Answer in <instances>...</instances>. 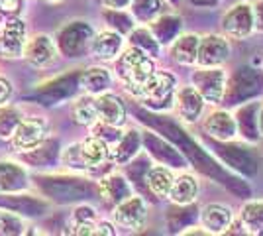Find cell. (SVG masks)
<instances>
[{
	"instance_id": "e575fe53",
	"label": "cell",
	"mask_w": 263,
	"mask_h": 236,
	"mask_svg": "<svg viewBox=\"0 0 263 236\" xmlns=\"http://www.w3.org/2000/svg\"><path fill=\"white\" fill-rule=\"evenodd\" d=\"M130 44L134 47H138L140 51H143L145 56L149 57H157L159 56V42L154 38V34L145 28H140V30H132L130 32Z\"/></svg>"
},
{
	"instance_id": "7dc6e473",
	"label": "cell",
	"mask_w": 263,
	"mask_h": 236,
	"mask_svg": "<svg viewBox=\"0 0 263 236\" xmlns=\"http://www.w3.org/2000/svg\"><path fill=\"white\" fill-rule=\"evenodd\" d=\"M102 2H104V6L110 8V10H124V8L130 6L132 0H102Z\"/></svg>"
},
{
	"instance_id": "8d00e7d4",
	"label": "cell",
	"mask_w": 263,
	"mask_h": 236,
	"mask_svg": "<svg viewBox=\"0 0 263 236\" xmlns=\"http://www.w3.org/2000/svg\"><path fill=\"white\" fill-rule=\"evenodd\" d=\"M20 122H22V116H20L18 108H12V106L0 108V138H4V140L12 138L14 130L18 128Z\"/></svg>"
},
{
	"instance_id": "3957f363",
	"label": "cell",
	"mask_w": 263,
	"mask_h": 236,
	"mask_svg": "<svg viewBox=\"0 0 263 236\" xmlns=\"http://www.w3.org/2000/svg\"><path fill=\"white\" fill-rule=\"evenodd\" d=\"M261 89V73L252 67H240L236 69L230 81L226 79V89H224L222 101H226L228 104H240V102H246L248 99H253L255 95H259Z\"/></svg>"
},
{
	"instance_id": "9a60e30c",
	"label": "cell",
	"mask_w": 263,
	"mask_h": 236,
	"mask_svg": "<svg viewBox=\"0 0 263 236\" xmlns=\"http://www.w3.org/2000/svg\"><path fill=\"white\" fill-rule=\"evenodd\" d=\"M198 219H200L202 228H204L209 234H222V232H226L232 226V223H234L232 211L226 205H220V203H210V205H206V207L198 213Z\"/></svg>"
},
{
	"instance_id": "5b68a950",
	"label": "cell",
	"mask_w": 263,
	"mask_h": 236,
	"mask_svg": "<svg viewBox=\"0 0 263 236\" xmlns=\"http://www.w3.org/2000/svg\"><path fill=\"white\" fill-rule=\"evenodd\" d=\"M40 185L44 187L47 197L59 203H71L79 199L92 197L95 187L85 179H73V177H47L42 179Z\"/></svg>"
},
{
	"instance_id": "5bb4252c",
	"label": "cell",
	"mask_w": 263,
	"mask_h": 236,
	"mask_svg": "<svg viewBox=\"0 0 263 236\" xmlns=\"http://www.w3.org/2000/svg\"><path fill=\"white\" fill-rule=\"evenodd\" d=\"M26 26L22 20H8L0 32V56L14 59L24 56Z\"/></svg>"
},
{
	"instance_id": "6da1fadb",
	"label": "cell",
	"mask_w": 263,
	"mask_h": 236,
	"mask_svg": "<svg viewBox=\"0 0 263 236\" xmlns=\"http://www.w3.org/2000/svg\"><path fill=\"white\" fill-rule=\"evenodd\" d=\"M140 120H143L145 124H149L152 128H157L165 140L173 142V144L183 152V156H186V159H189L191 164H195L202 173L212 175V177H216V179H224V177L228 179V175L222 171V168H220L218 164H216L202 148L198 146L197 142L186 134L181 126H177L175 122H171V120H167V118H161V116H155V114H149V113H140ZM234 183H241V181H234Z\"/></svg>"
},
{
	"instance_id": "484cf974",
	"label": "cell",
	"mask_w": 263,
	"mask_h": 236,
	"mask_svg": "<svg viewBox=\"0 0 263 236\" xmlns=\"http://www.w3.org/2000/svg\"><path fill=\"white\" fill-rule=\"evenodd\" d=\"M28 183V175L18 164L0 161V193L20 191Z\"/></svg>"
},
{
	"instance_id": "ffe728a7",
	"label": "cell",
	"mask_w": 263,
	"mask_h": 236,
	"mask_svg": "<svg viewBox=\"0 0 263 236\" xmlns=\"http://www.w3.org/2000/svg\"><path fill=\"white\" fill-rule=\"evenodd\" d=\"M0 207H6L8 211L26 216H40L45 213L47 205L30 195H0Z\"/></svg>"
},
{
	"instance_id": "30bf717a",
	"label": "cell",
	"mask_w": 263,
	"mask_h": 236,
	"mask_svg": "<svg viewBox=\"0 0 263 236\" xmlns=\"http://www.w3.org/2000/svg\"><path fill=\"white\" fill-rule=\"evenodd\" d=\"M47 136V122L44 118H28L18 124L12 134V146L18 152H32Z\"/></svg>"
},
{
	"instance_id": "52a82bcc",
	"label": "cell",
	"mask_w": 263,
	"mask_h": 236,
	"mask_svg": "<svg viewBox=\"0 0 263 236\" xmlns=\"http://www.w3.org/2000/svg\"><path fill=\"white\" fill-rule=\"evenodd\" d=\"M92 35L95 32L87 22H71L59 32L57 44L67 57H79L90 45Z\"/></svg>"
},
{
	"instance_id": "277c9868",
	"label": "cell",
	"mask_w": 263,
	"mask_h": 236,
	"mask_svg": "<svg viewBox=\"0 0 263 236\" xmlns=\"http://www.w3.org/2000/svg\"><path fill=\"white\" fill-rule=\"evenodd\" d=\"M175 93V77L163 71V73H154L152 79L143 85L138 97H142L145 106H149L154 111H165V108L173 106Z\"/></svg>"
},
{
	"instance_id": "7c38bea8",
	"label": "cell",
	"mask_w": 263,
	"mask_h": 236,
	"mask_svg": "<svg viewBox=\"0 0 263 236\" xmlns=\"http://www.w3.org/2000/svg\"><path fill=\"white\" fill-rule=\"evenodd\" d=\"M147 219V205L142 197H126L114 209V223L128 230H140Z\"/></svg>"
},
{
	"instance_id": "f6af8a7d",
	"label": "cell",
	"mask_w": 263,
	"mask_h": 236,
	"mask_svg": "<svg viewBox=\"0 0 263 236\" xmlns=\"http://www.w3.org/2000/svg\"><path fill=\"white\" fill-rule=\"evenodd\" d=\"M253 24L257 30L263 32V0H259L255 6H253Z\"/></svg>"
},
{
	"instance_id": "74e56055",
	"label": "cell",
	"mask_w": 263,
	"mask_h": 236,
	"mask_svg": "<svg viewBox=\"0 0 263 236\" xmlns=\"http://www.w3.org/2000/svg\"><path fill=\"white\" fill-rule=\"evenodd\" d=\"M177 207H179L177 211H169V219H167L171 228H185L197 221V209L189 205H177Z\"/></svg>"
},
{
	"instance_id": "60d3db41",
	"label": "cell",
	"mask_w": 263,
	"mask_h": 236,
	"mask_svg": "<svg viewBox=\"0 0 263 236\" xmlns=\"http://www.w3.org/2000/svg\"><path fill=\"white\" fill-rule=\"evenodd\" d=\"M24 225L22 221L16 216V213H0V234L2 236H14L22 234Z\"/></svg>"
},
{
	"instance_id": "d6986e66",
	"label": "cell",
	"mask_w": 263,
	"mask_h": 236,
	"mask_svg": "<svg viewBox=\"0 0 263 236\" xmlns=\"http://www.w3.org/2000/svg\"><path fill=\"white\" fill-rule=\"evenodd\" d=\"M97 104V116L100 122H106L110 126H122L126 120V108L124 102L116 95H106L100 93L99 99H95Z\"/></svg>"
},
{
	"instance_id": "d590c367",
	"label": "cell",
	"mask_w": 263,
	"mask_h": 236,
	"mask_svg": "<svg viewBox=\"0 0 263 236\" xmlns=\"http://www.w3.org/2000/svg\"><path fill=\"white\" fill-rule=\"evenodd\" d=\"M71 113H73L75 122L85 124V126H92V124L99 120V116H97V104H95V99H90V97L79 99L73 104V111Z\"/></svg>"
},
{
	"instance_id": "bcb514c9",
	"label": "cell",
	"mask_w": 263,
	"mask_h": 236,
	"mask_svg": "<svg viewBox=\"0 0 263 236\" xmlns=\"http://www.w3.org/2000/svg\"><path fill=\"white\" fill-rule=\"evenodd\" d=\"M10 95H12V85L4 77H0V104H4V102L8 101Z\"/></svg>"
},
{
	"instance_id": "f35d334b",
	"label": "cell",
	"mask_w": 263,
	"mask_h": 236,
	"mask_svg": "<svg viewBox=\"0 0 263 236\" xmlns=\"http://www.w3.org/2000/svg\"><path fill=\"white\" fill-rule=\"evenodd\" d=\"M57 144L55 142H42L37 148H33L32 154L28 156V159L30 161H33V164H37V166H47L49 161H53L55 154H57Z\"/></svg>"
},
{
	"instance_id": "cb8c5ba5",
	"label": "cell",
	"mask_w": 263,
	"mask_h": 236,
	"mask_svg": "<svg viewBox=\"0 0 263 236\" xmlns=\"http://www.w3.org/2000/svg\"><path fill=\"white\" fill-rule=\"evenodd\" d=\"M257 113H259V102H248L243 104L238 114H236V126L246 140H257L259 138V128H257Z\"/></svg>"
},
{
	"instance_id": "f546056e",
	"label": "cell",
	"mask_w": 263,
	"mask_h": 236,
	"mask_svg": "<svg viewBox=\"0 0 263 236\" xmlns=\"http://www.w3.org/2000/svg\"><path fill=\"white\" fill-rule=\"evenodd\" d=\"M173 171L165 166H155V168H149L147 173H145V183L149 187V191L154 193L155 197H167L169 191H171V185H173Z\"/></svg>"
},
{
	"instance_id": "d6a6232c",
	"label": "cell",
	"mask_w": 263,
	"mask_h": 236,
	"mask_svg": "<svg viewBox=\"0 0 263 236\" xmlns=\"http://www.w3.org/2000/svg\"><path fill=\"white\" fill-rule=\"evenodd\" d=\"M142 146V134L138 130H128L120 136L118 144L114 148V161L116 164H128L132 157L138 154Z\"/></svg>"
},
{
	"instance_id": "1f68e13d",
	"label": "cell",
	"mask_w": 263,
	"mask_h": 236,
	"mask_svg": "<svg viewBox=\"0 0 263 236\" xmlns=\"http://www.w3.org/2000/svg\"><path fill=\"white\" fill-rule=\"evenodd\" d=\"M240 225L248 234H263V201H250L243 205Z\"/></svg>"
},
{
	"instance_id": "9c48e42d",
	"label": "cell",
	"mask_w": 263,
	"mask_h": 236,
	"mask_svg": "<svg viewBox=\"0 0 263 236\" xmlns=\"http://www.w3.org/2000/svg\"><path fill=\"white\" fill-rule=\"evenodd\" d=\"M214 152L228 168L236 169L243 175H253L257 169V159L248 148H241L238 144H224L218 140L214 142Z\"/></svg>"
},
{
	"instance_id": "4316f807",
	"label": "cell",
	"mask_w": 263,
	"mask_h": 236,
	"mask_svg": "<svg viewBox=\"0 0 263 236\" xmlns=\"http://www.w3.org/2000/svg\"><path fill=\"white\" fill-rule=\"evenodd\" d=\"M198 193V181L189 175V173H183L173 179V185H171V191H169V199L175 203V205H191V203L197 199Z\"/></svg>"
},
{
	"instance_id": "44dd1931",
	"label": "cell",
	"mask_w": 263,
	"mask_h": 236,
	"mask_svg": "<svg viewBox=\"0 0 263 236\" xmlns=\"http://www.w3.org/2000/svg\"><path fill=\"white\" fill-rule=\"evenodd\" d=\"M79 87V73H71L65 77H59L51 81L49 85H45L44 89H40V97L42 101H45V104H55L61 99L71 97L75 89Z\"/></svg>"
},
{
	"instance_id": "b9f144b4",
	"label": "cell",
	"mask_w": 263,
	"mask_h": 236,
	"mask_svg": "<svg viewBox=\"0 0 263 236\" xmlns=\"http://www.w3.org/2000/svg\"><path fill=\"white\" fill-rule=\"evenodd\" d=\"M61 159H63V164H65L67 168H71V169H87L85 168V161H83V156H81V150H79V144H73V146H69L61 154Z\"/></svg>"
},
{
	"instance_id": "c3c4849f",
	"label": "cell",
	"mask_w": 263,
	"mask_h": 236,
	"mask_svg": "<svg viewBox=\"0 0 263 236\" xmlns=\"http://www.w3.org/2000/svg\"><path fill=\"white\" fill-rule=\"evenodd\" d=\"M191 6H198V8H216L220 0H186Z\"/></svg>"
},
{
	"instance_id": "4dcf8cb0",
	"label": "cell",
	"mask_w": 263,
	"mask_h": 236,
	"mask_svg": "<svg viewBox=\"0 0 263 236\" xmlns=\"http://www.w3.org/2000/svg\"><path fill=\"white\" fill-rule=\"evenodd\" d=\"M110 81L112 77L104 67H88L79 75V87L88 95H100L110 87Z\"/></svg>"
},
{
	"instance_id": "ab89813d",
	"label": "cell",
	"mask_w": 263,
	"mask_h": 236,
	"mask_svg": "<svg viewBox=\"0 0 263 236\" xmlns=\"http://www.w3.org/2000/svg\"><path fill=\"white\" fill-rule=\"evenodd\" d=\"M104 18H106L110 26L116 28L120 34H126V32H132V30H134V16L126 14L124 10H108L104 14Z\"/></svg>"
},
{
	"instance_id": "836d02e7",
	"label": "cell",
	"mask_w": 263,
	"mask_h": 236,
	"mask_svg": "<svg viewBox=\"0 0 263 236\" xmlns=\"http://www.w3.org/2000/svg\"><path fill=\"white\" fill-rule=\"evenodd\" d=\"M132 16L140 22H154L163 14V0H132Z\"/></svg>"
},
{
	"instance_id": "816d5d0a",
	"label": "cell",
	"mask_w": 263,
	"mask_h": 236,
	"mask_svg": "<svg viewBox=\"0 0 263 236\" xmlns=\"http://www.w3.org/2000/svg\"><path fill=\"white\" fill-rule=\"evenodd\" d=\"M47 4H59V2H63V0H44Z\"/></svg>"
},
{
	"instance_id": "603a6c76",
	"label": "cell",
	"mask_w": 263,
	"mask_h": 236,
	"mask_svg": "<svg viewBox=\"0 0 263 236\" xmlns=\"http://www.w3.org/2000/svg\"><path fill=\"white\" fill-rule=\"evenodd\" d=\"M122 49V38L118 32H100V34L92 35L90 40V51L92 56H97L99 59H114L118 57Z\"/></svg>"
},
{
	"instance_id": "ba28073f",
	"label": "cell",
	"mask_w": 263,
	"mask_h": 236,
	"mask_svg": "<svg viewBox=\"0 0 263 236\" xmlns=\"http://www.w3.org/2000/svg\"><path fill=\"white\" fill-rule=\"evenodd\" d=\"M222 28H224L226 35H230L234 40H246L255 30L253 6L246 4V2L232 6L230 10L222 16Z\"/></svg>"
},
{
	"instance_id": "7402d4cb",
	"label": "cell",
	"mask_w": 263,
	"mask_h": 236,
	"mask_svg": "<svg viewBox=\"0 0 263 236\" xmlns=\"http://www.w3.org/2000/svg\"><path fill=\"white\" fill-rule=\"evenodd\" d=\"M99 195L110 205H118L120 201H124L126 197L132 195V185L128 183L126 177H122L118 173L108 175L104 179H100L99 187H97Z\"/></svg>"
},
{
	"instance_id": "e0dca14e",
	"label": "cell",
	"mask_w": 263,
	"mask_h": 236,
	"mask_svg": "<svg viewBox=\"0 0 263 236\" xmlns=\"http://www.w3.org/2000/svg\"><path fill=\"white\" fill-rule=\"evenodd\" d=\"M173 102H175L177 114L185 122H197L204 111V99L198 95V90L195 87H183L179 93H175Z\"/></svg>"
},
{
	"instance_id": "d4e9b609",
	"label": "cell",
	"mask_w": 263,
	"mask_h": 236,
	"mask_svg": "<svg viewBox=\"0 0 263 236\" xmlns=\"http://www.w3.org/2000/svg\"><path fill=\"white\" fill-rule=\"evenodd\" d=\"M81 156L85 161V168H100L108 159V144L100 140L99 136H90L85 142L79 144Z\"/></svg>"
},
{
	"instance_id": "681fc988",
	"label": "cell",
	"mask_w": 263,
	"mask_h": 236,
	"mask_svg": "<svg viewBox=\"0 0 263 236\" xmlns=\"http://www.w3.org/2000/svg\"><path fill=\"white\" fill-rule=\"evenodd\" d=\"M97 234H114V226L110 223H99L97 225Z\"/></svg>"
},
{
	"instance_id": "8fae6325",
	"label": "cell",
	"mask_w": 263,
	"mask_h": 236,
	"mask_svg": "<svg viewBox=\"0 0 263 236\" xmlns=\"http://www.w3.org/2000/svg\"><path fill=\"white\" fill-rule=\"evenodd\" d=\"M230 57V44L222 35H204L198 42L197 63L198 67H220Z\"/></svg>"
},
{
	"instance_id": "7a4b0ae2",
	"label": "cell",
	"mask_w": 263,
	"mask_h": 236,
	"mask_svg": "<svg viewBox=\"0 0 263 236\" xmlns=\"http://www.w3.org/2000/svg\"><path fill=\"white\" fill-rule=\"evenodd\" d=\"M116 73L120 81L134 93L140 95V90L143 89V85L152 79L155 73L154 61L149 59V56H145L143 51H140L138 47H128L116 61Z\"/></svg>"
},
{
	"instance_id": "7bdbcfd3",
	"label": "cell",
	"mask_w": 263,
	"mask_h": 236,
	"mask_svg": "<svg viewBox=\"0 0 263 236\" xmlns=\"http://www.w3.org/2000/svg\"><path fill=\"white\" fill-rule=\"evenodd\" d=\"M97 221V213L90 207H79L73 213V226L75 225H90Z\"/></svg>"
},
{
	"instance_id": "4fadbf2b",
	"label": "cell",
	"mask_w": 263,
	"mask_h": 236,
	"mask_svg": "<svg viewBox=\"0 0 263 236\" xmlns=\"http://www.w3.org/2000/svg\"><path fill=\"white\" fill-rule=\"evenodd\" d=\"M143 142L147 152L154 157H157L163 166L169 168H186V159L183 157V154L175 150V146L169 144V140H165L163 136H157L155 132H143Z\"/></svg>"
},
{
	"instance_id": "ee69618b",
	"label": "cell",
	"mask_w": 263,
	"mask_h": 236,
	"mask_svg": "<svg viewBox=\"0 0 263 236\" xmlns=\"http://www.w3.org/2000/svg\"><path fill=\"white\" fill-rule=\"evenodd\" d=\"M20 6H22V0H0V12H6V14L18 12Z\"/></svg>"
},
{
	"instance_id": "ac0fdd59",
	"label": "cell",
	"mask_w": 263,
	"mask_h": 236,
	"mask_svg": "<svg viewBox=\"0 0 263 236\" xmlns=\"http://www.w3.org/2000/svg\"><path fill=\"white\" fill-rule=\"evenodd\" d=\"M24 57L33 67H47L55 59V44L47 35H35L24 45Z\"/></svg>"
},
{
	"instance_id": "f907efd6",
	"label": "cell",
	"mask_w": 263,
	"mask_h": 236,
	"mask_svg": "<svg viewBox=\"0 0 263 236\" xmlns=\"http://www.w3.org/2000/svg\"><path fill=\"white\" fill-rule=\"evenodd\" d=\"M257 128H259V136H263V106H259V113H257Z\"/></svg>"
},
{
	"instance_id": "2e32d148",
	"label": "cell",
	"mask_w": 263,
	"mask_h": 236,
	"mask_svg": "<svg viewBox=\"0 0 263 236\" xmlns=\"http://www.w3.org/2000/svg\"><path fill=\"white\" fill-rule=\"evenodd\" d=\"M204 132L212 138V140H220V142H230L238 136V126H236V118L226 111H216L210 113L204 122H202Z\"/></svg>"
},
{
	"instance_id": "f1b7e54d",
	"label": "cell",
	"mask_w": 263,
	"mask_h": 236,
	"mask_svg": "<svg viewBox=\"0 0 263 236\" xmlns=\"http://www.w3.org/2000/svg\"><path fill=\"white\" fill-rule=\"evenodd\" d=\"M198 42L200 38L195 34L177 35L171 45V53L181 65H195L198 53Z\"/></svg>"
},
{
	"instance_id": "8992f818",
	"label": "cell",
	"mask_w": 263,
	"mask_h": 236,
	"mask_svg": "<svg viewBox=\"0 0 263 236\" xmlns=\"http://www.w3.org/2000/svg\"><path fill=\"white\" fill-rule=\"evenodd\" d=\"M193 83L204 102L220 104L226 89V71L220 67H198L193 73Z\"/></svg>"
},
{
	"instance_id": "83f0119b",
	"label": "cell",
	"mask_w": 263,
	"mask_h": 236,
	"mask_svg": "<svg viewBox=\"0 0 263 236\" xmlns=\"http://www.w3.org/2000/svg\"><path fill=\"white\" fill-rule=\"evenodd\" d=\"M152 24H154L152 26V34L159 42V45L171 44L177 35L181 34V28H183L181 18L179 16H171V14H161Z\"/></svg>"
}]
</instances>
